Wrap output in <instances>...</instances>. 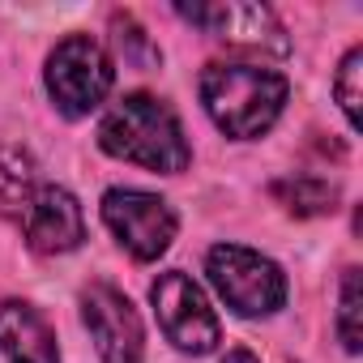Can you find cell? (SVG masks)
Returning <instances> with one entry per match:
<instances>
[{
  "instance_id": "1",
  "label": "cell",
  "mask_w": 363,
  "mask_h": 363,
  "mask_svg": "<svg viewBox=\"0 0 363 363\" xmlns=\"http://www.w3.org/2000/svg\"><path fill=\"white\" fill-rule=\"evenodd\" d=\"M99 145L133 167L158 171V175H179L193 162V145L189 133L179 124V116L154 99V94H124L116 99L103 120H99Z\"/></svg>"
},
{
  "instance_id": "2",
  "label": "cell",
  "mask_w": 363,
  "mask_h": 363,
  "mask_svg": "<svg viewBox=\"0 0 363 363\" xmlns=\"http://www.w3.org/2000/svg\"><path fill=\"white\" fill-rule=\"evenodd\" d=\"M291 99V86L278 69L248 60H214L201 73L206 116L235 141H252L269 133Z\"/></svg>"
},
{
  "instance_id": "3",
  "label": "cell",
  "mask_w": 363,
  "mask_h": 363,
  "mask_svg": "<svg viewBox=\"0 0 363 363\" xmlns=\"http://www.w3.org/2000/svg\"><path fill=\"white\" fill-rule=\"evenodd\" d=\"M206 278L218 291V299L248 320L274 316L286 303V274L278 269V261L244 244H214L206 252Z\"/></svg>"
},
{
  "instance_id": "4",
  "label": "cell",
  "mask_w": 363,
  "mask_h": 363,
  "mask_svg": "<svg viewBox=\"0 0 363 363\" xmlns=\"http://www.w3.org/2000/svg\"><path fill=\"white\" fill-rule=\"evenodd\" d=\"M111 82H116V65H111L107 48L90 35L60 39L43 65V86H48L56 111L69 120L99 111L111 94Z\"/></svg>"
},
{
  "instance_id": "5",
  "label": "cell",
  "mask_w": 363,
  "mask_h": 363,
  "mask_svg": "<svg viewBox=\"0 0 363 363\" xmlns=\"http://www.w3.org/2000/svg\"><path fill=\"white\" fill-rule=\"evenodd\" d=\"M150 303L158 316V329L167 333V342L184 354H210L223 337L218 316L206 299V291L184 274V269H167L154 278L150 286Z\"/></svg>"
},
{
  "instance_id": "6",
  "label": "cell",
  "mask_w": 363,
  "mask_h": 363,
  "mask_svg": "<svg viewBox=\"0 0 363 363\" xmlns=\"http://www.w3.org/2000/svg\"><path fill=\"white\" fill-rule=\"evenodd\" d=\"M103 223L133 261H158L179 231L175 210L158 193H141V189H107Z\"/></svg>"
},
{
  "instance_id": "7",
  "label": "cell",
  "mask_w": 363,
  "mask_h": 363,
  "mask_svg": "<svg viewBox=\"0 0 363 363\" xmlns=\"http://www.w3.org/2000/svg\"><path fill=\"white\" fill-rule=\"evenodd\" d=\"M175 13L189 18L193 26H201L210 39H223L231 48L269 52V56L291 52V39H286L278 13L269 5H252V0H214V5H175Z\"/></svg>"
},
{
  "instance_id": "8",
  "label": "cell",
  "mask_w": 363,
  "mask_h": 363,
  "mask_svg": "<svg viewBox=\"0 0 363 363\" xmlns=\"http://www.w3.org/2000/svg\"><path fill=\"white\" fill-rule=\"evenodd\" d=\"M82 320L103 363H141L145 359V329L133 299L111 282H90L82 291Z\"/></svg>"
},
{
  "instance_id": "9",
  "label": "cell",
  "mask_w": 363,
  "mask_h": 363,
  "mask_svg": "<svg viewBox=\"0 0 363 363\" xmlns=\"http://www.w3.org/2000/svg\"><path fill=\"white\" fill-rule=\"evenodd\" d=\"M26 244L39 252V257H65L73 248H82L86 240V218H82V206L69 189L60 184H39L35 197L26 201L22 218H18Z\"/></svg>"
},
{
  "instance_id": "10",
  "label": "cell",
  "mask_w": 363,
  "mask_h": 363,
  "mask_svg": "<svg viewBox=\"0 0 363 363\" xmlns=\"http://www.w3.org/2000/svg\"><path fill=\"white\" fill-rule=\"evenodd\" d=\"M0 363H60L48 316L22 299L0 303Z\"/></svg>"
},
{
  "instance_id": "11",
  "label": "cell",
  "mask_w": 363,
  "mask_h": 363,
  "mask_svg": "<svg viewBox=\"0 0 363 363\" xmlns=\"http://www.w3.org/2000/svg\"><path fill=\"white\" fill-rule=\"evenodd\" d=\"M39 184L43 179H39L35 158L22 145H0V218L18 223Z\"/></svg>"
},
{
  "instance_id": "12",
  "label": "cell",
  "mask_w": 363,
  "mask_h": 363,
  "mask_svg": "<svg viewBox=\"0 0 363 363\" xmlns=\"http://www.w3.org/2000/svg\"><path fill=\"white\" fill-rule=\"evenodd\" d=\"M269 193H274V201H278L286 214H295V218L333 214V210H337V197H342L337 184H329V179H320V175H286V179H278Z\"/></svg>"
},
{
  "instance_id": "13",
  "label": "cell",
  "mask_w": 363,
  "mask_h": 363,
  "mask_svg": "<svg viewBox=\"0 0 363 363\" xmlns=\"http://www.w3.org/2000/svg\"><path fill=\"white\" fill-rule=\"evenodd\" d=\"M359 77H363V48H350L342 56L337 73H333V99H337V107H342V116H346L350 128H359V103H363Z\"/></svg>"
},
{
  "instance_id": "14",
  "label": "cell",
  "mask_w": 363,
  "mask_h": 363,
  "mask_svg": "<svg viewBox=\"0 0 363 363\" xmlns=\"http://www.w3.org/2000/svg\"><path fill=\"white\" fill-rule=\"evenodd\" d=\"M337 337L350 354H359V269L342 274V291H337Z\"/></svg>"
},
{
  "instance_id": "15",
  "label": "cell",
  "mask_w": 363,
  "mask_h": 363,
  "mask_svg": "<svg viewBox=\"0 0 363 363\" xmlns=\"http://www.w3.org/2000/svg\"><path fill=\"white\" fill-rule=\"evenodd\" d=\"M111 26H116V48H120V56H124L128 65H133V52H145V60H150V65L158 60V48L145 39V30H141L133 18H120V13H116V22H111Z\"/></svg>"
},
{
  "instance_id": "16",
  "label": "cell",
  "mask_w": 363,
  "mask_h": 363,
  "mask_svg": "<svg viewBox=\"0 0 363 363\" xmlns=\"http://www.w3.org/2000/svg\"><path fill=\"white\" fill-rule=\"evenodd\" d=\"M223 363H261V359H257L252 350H227V359H223Z\"/></svg>"
}]
</instances>
